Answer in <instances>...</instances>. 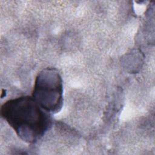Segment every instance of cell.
Wrapping results in <instances>:
<instances>
[{"label": "cell", "instance_id": "1", "mask_svg": "<svg viewBox=\"0 0 155 155\" xmlns=\"http://www.w3.org/2000/svg\"><path fill=\"white\" fill-rule=\"evenodd\" d=\"M1 114L17 134L29 143L39 140L51 125L47 111L28 96L7 101L1 108Z\"/></svg>", "mask_w": 155, "mask_h": 155}, {"label": "cell", "instance_id": "2", "mask_svg": "<svg viewBox=\"0 0 155 155\" xmlns=\"http://www.w3.org/2000/svg\"><path fill=\"white\" fill-rule=\"evenodd\" d=\"M62 82L58 71L53 68L45 69L38 76L33 99L47 112H58L62 104Z\"/></svg>", "mask_w": 155, "mask_h": 155}]
</instances>
